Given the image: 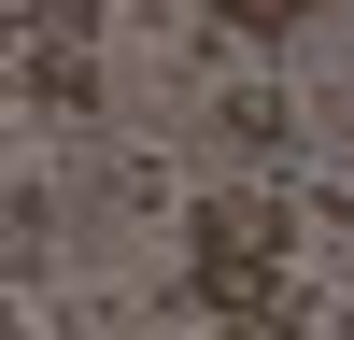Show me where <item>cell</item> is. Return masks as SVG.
Wrapping results in <instances>:
<instances>
[{
  "label": "cell",
  "mask_w": 354,
  "mask_h": 340,
  "mask_svg": "<svg viewBox=\"0 0 354 340\" xmlns=\"http://www.w3.org/2000/svg\"><path fill=\"white\" fill-rule=\"evenodd\" d=\"M185 270H298V198L227 170V185L185 198Z\"/></svg>",
  "instance_id": "cell-1"
},
{
  "label": "cell",
  "mask_w": 354,
  "mask_h": 340,
  "mask_svg": "<svg viewBox=\"0 0 354 340\" xmlns=\"http://www.w3.org/2000/svg\"><path fill=\"white\" fill-rule=\"evenodd\" d=\"M15 85H28V100H57V113H85V100H100V28L15 15Z\"/></svg>",
  "instance_id": "cell-2"
},
{
  "label": "cell",
  "mask_w": 354,
  "mask_h": 340,
  "mask_svg": "<svg viewBox=\"0 0 354 340\" xmlns=\"http://www.w3.org/2000/svg\"><path fill=\"white\" fill-rule=\"evenodd\" d=\"M185 298L213 312V326H283L298 283H283V270H185Z\"/></svg>",
  "instance_id": "cell-3"
},
{
  "label": "cell",
  "mask_w": 354,
  "mask_h": 340,
  "mask_svg": "<svg viewBox=\"0 0 354 340\" xmlns=\"http://www.w3.org/2000/svg\"><path fill=\"white\" fill-rule=\"evenodd\" d=\"M227 43H283V28H312V0H213Z\"/></svg>",
  "instance_id": "cell-4"
},
{
  "label": "cell",
  "mask_w": 354,
  "mask_h": 340,
  "mask_svg": "<svg viewBox=\"0 0 354 340\" xmlns=\"http://www.w3.org/2000/svg\"><path fill=\"white\" fill-rule=\"evenodd\" d=\"M227 128H241V142H283V85H227Z\"/></svg>",
  "instance_id": "cell-5"
},
{
  "label": "cell",
  "mask_w": 354,
  "mask_h": 340,
  "mask_svg": "<svg viewBox=\"0 0 354 340\" xmlns=\"http://www.w3.org/2000/svg\"><path fill=\"white\" fill-rule=\"evenodd\" d=\"M15 15H71V28H100V0H15Z\"/></svg>",
  "instance_id": "cell-6"
}]
</instances>
